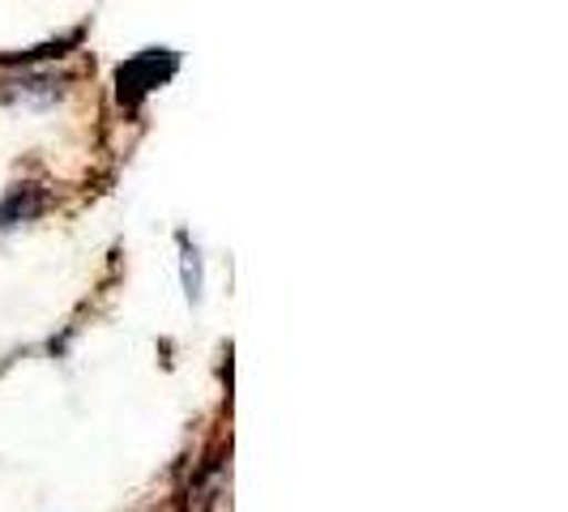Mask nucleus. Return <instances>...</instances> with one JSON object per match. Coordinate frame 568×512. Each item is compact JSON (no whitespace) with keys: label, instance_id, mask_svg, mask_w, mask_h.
Returning <instances> with one entry per match:
<instances>
[{"label":"nucleus","instance_id":"f257e3e1","mask_svg":"<svg viewBox=\"0 0 568 512\" xmlns=\"http://www.w3.org/2000/svg\"><path fill=\"white\" fill-rule=\"evenodd\" d=\"M175 64H180V60H175V52H168V48H150L142 57L124 60V64L115 69L120 103H124V107H138L150 90H159V85L175 73Z\"/></svg>","mask_w":568,"mask_h":512},{"label":"nucleus","instance_id":"f03ea898","mask_svg":"<svg viewBox=\"0 0 568 512\" xmlns=\"http://www.w3.org/2000/svg\"><path fill=\"white\" fill-rule=\"evenodd\" d=\"M48 209V193L39 184H18L9 197L0 201V227H18V223H30Z\"/></svg>","mask_w":568,"mask_h":512},{"label":"nucleus","instance_id":"7ed1b4c3","mask_svg":"<svg viewBox=\"0 0 568 512\" xmlns=\"http://www.w3.org/2000/svg\"><path fill=\"white\" fill-rule=\"evenodd\" d=\"M180 274H184V295L189 304L201 299V253L189 244V235H180Z\"/></svg>","mask_w":568,"mask_h":512},{"label":"nucleus","instance_id":"20e7f679","mask_svg":"<svg viewBox=\"0 0 568 512\" xmlns=\"http://www.w3.org/2000/svg\"><path fill=\"white\" fill-rule=\"evenodd\" d=\"M82 34L73 30V34H64V39H57V43H43V48H30V52H22V57H0V64H30V60H48V57H64L73 43H78Z\"/></svg>","mask_w":568,"mask_h":512}]
</instances>
